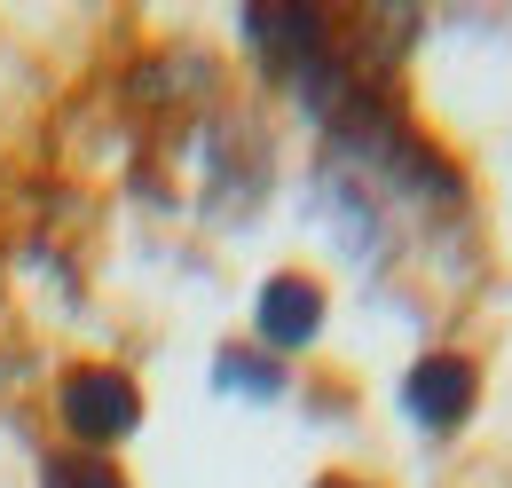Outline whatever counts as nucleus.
I'll list each match as a JSON object with an SVG mask.
<instances>
[{"label":"nucleus","mask_w":512,"mask_h":488,"mask_svg":"<svg viewBox=\"0 0 512 488\" xmlns=\"http://www.w3.org/2000/svg\"><path fill=\"white\" fill-rule=\"evenodd\" d=\"M56 426H64V449H95V457H111L119 441H134L142 433V386H134V370L71 363L56 378Z\"/></svg>","instance_id":"1"},{"label":"nucleus","mask_w":512,"mask_h":488,"mask_svg":"<svg viewBox=\"0 0 512 488\" xmlns=\"http://www.w3.org/2000/svg\"><path fill=\"white\" fill-rule=\"evenodd\" d=\"M394 402H402V418H410L418 433L449 441V433L473 426V410H481V363L457 355V347H434V355H418V363L402 370Z\"/></svg>","instance_id":"2"},{"label":"nucleus","mask_w":512,"mask_h":488,"mask_svg":"<svg viewBox=\"0 0 512 488\" xmlns=\"http://www.w3.org/2000/svg\"><path fill=\"white\" fill-rule=\"evenodd\" d=\"M323 323H331L323 276H308V268L260 276V292H253V347H268L276 363H292V355H308V347L323 339Z\"/></svg>","instance_id":"3"},{"label":"nucleus","mask_w":512,"mask_h":488,"mask_svg":"<svg viewBox=\"0 0 512 488\" xmlns=\"http://www.w3.org/2000/svg\"><path fill=\"white\" fill-rule=\"evenodd\" d=\"M237 32H245V48H253V63L268 71V79H300L308 63L339 40V24L323 16V8H245L237 16Z\"/></svg>","instance_id":"4"},{"label":"nucleus","mask_w":512,"mask_h":488,"mask_svg":"<svg viewBox=\"0 0 512 488\" xmlns=\"http://www.w3.org/2000/svg\"><path fill=\"white\" fill-rule=\"evenodd\" d=\"M213 394H237V402H284L292 394V363H276L253 339H221L213 347Z\"/></svg>","instance_id":"5"},{"label":"nucleus","mask_w":512,"mask_h":488,"mask_svg":"<svg viewBox=\"0 0 512 488\" xmlns=\"http://www.w3.org/2000/svg\"><path fill=\"white\" fill-rule=\"evenodd\" d=\"M40 488H134L119 473V457H95V449H48L40 457Z\"/></svg>","instance_id":"6"},{"label":"nucleus","mask_w":512,"mask_h":488,"mask_svg":"<svg viewBox=\"0 0 512 488\" xmlns=\"http://www.w3.org/2000/svg\"><path fill=\"white\" fill-rule=\"evenodd\" d=\"M316 488H371V481H347V473H323Z\"/></svg>","instance_id":"7"}]
</instances>
